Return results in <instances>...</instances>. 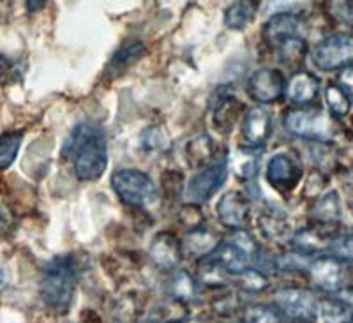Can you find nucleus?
<instances>
[{"label":"nucleus","instance_id":"23","mask_svg":"<svg viewBox=\"0 0 353 323\" xmlns=\"http://www.w3.org/2000/svg\"><path fill=\"white\" fill-rule=\"evenodd\" d=\"M318 313L325 323H350L353 320V306L343 299H325L318 304Z\"/></svg>","mask_w":353,"mask_h":323},{"label":"nucleus","instance_id":"17","mask_svg":"<svg viewBox=\"0 0 353 323\" xmlns=\"http://www.w3.org/2000/svg\"><path fill=\"white\" fill-rule=\"evenodd\" d=\"M205 258L212 260L214 264L219 265L221 268H225L230 274H241L242 271L248 268L251 256L245 255L237 244H233L232 240H226V242H219V246Z\"/></svg>","mask_w":353,"mask_h":323},{"label":"nucleus","instance_id":"24","mask_svg":"<svg viewBox=\"0 0 353 323\" xmlns=\"http://www.w3.org/2000/svg\"><path fill=\"white\" fill-rule=\"evenodd\" d=\"M279 53V60L290 69H297L304 62V57L307 53V44L302 37H290V39L281 41L276 46Z\"/></svg>","mask_w":353,"mask_h":323},{"label":"nucleus","instance_id":"34","mask_svg":"<svg viewBox=\"0 0 353 323\" xmlns=\"http://www.w3.org/2000/svg\"><path fill=\"white\" fill-rule=\"evenodd\" d=\"M329 251L339 262H353V237H337L330 242Z\"/></svg>","mask_w":353,"mask_h":323},{"label":"nucleus","instance_id":"6","mask_svg":"<svg viewBox=\"0 0 353 323\" xmlns=\"http://www.w3.org/2000/svg\"><path fill=\"white\" fill-rule=\"evenodd\" d=\"M311 59L321 71H334L348 66L353 62V37L346 34L327 37L314 46Z\"/></svg>","mask_w":353,"mask_h":323},{"label":"nucleus","instance_id":"8","mask_svg":"<svg viewBox=\"0 0 353 323\" xmlns=\"http://www.w3.org/2000/svg\"><path fill=\"white\" fill-rule=\"evenodd\" d=\"M248 92L260 104L276 103L286 92V80L279 69L261 68L249 76Z\"/></svg>","mask_w":353,"mask_h":323},{"label":"nucleus","instance_id":"26","mask_svg":"<svg viewBox=\"0 0 353 323\" xmlns=\"http://www.w3.org/2000/svg\"><path fill=\"white\" fill-rule=\"evenodd\" d=\"M168 293L179 302H189L198 293L196 280L188 271H179L172 275L168 283Z\"/></svg>","mask_w":353,"mask_h":323},{"label":"nucleus","instance_id":"1","mask_svg":"<svg viewBox=\"0 0 353 323\" xmlns=\"http://www.w3.org/2000/svg\"><path fill=\"white\" fill-rule=\"evenodd\" d=\"M68 152L72 157L74 173L83 182H94L108 168V144L105 131L92 124H80L71 135Z\"/></svg>","mask_w":353,"mask_h":323},{"label":"nucleus","instance_id":"13","mask_svg":"<svg viewBox=\"0 0 353 323\" xmlns=\"http://www.w3.org/2000/svg\"><path fill=\"white\" fill-rule=\"evenodd\" d=\"M272 120L267 110L261 106L251 108L242 120V138L244 145L253 148H261V145L269 140Z\"/></svg>","mask_w":353,"mask_h":323},{"label":"nucleus","instance_id":"28","mask_svg":"<svg viewBox=\"0 0 353 323\" xmlns=\"http://www.w3.org/2000/svg\"><path fill=\"white\" fill-rule=\"evenodd\" d=\"M313 215L318 221L329 223L337 221L341 215V204H339V195L336 191H329L318 199L313 207Z\"/></svg>","mask_w":353,"mask_h":323},{"label":"nucleus","instance_id":"5","mask_svg":"<svg viewBox=\"0 0 353 323\" xmlns=\"http://www.w3.org/2000/svg\"><path fill=\"white\" fill-rule=\"evenodd\" d=\"M286 131L301 138L327 141L334 135V124L330 117L321 110L313 108H292L285 113L283 120Z\"/></svg>","mask_w":353,"mask_h":323},{"label":"nucleus","instance_id":"33","mask_svg":"<svg viewBox=\"0 0 353 323\" xmlns=\"http://www.w3.org/2000/svg\"><path fill=\"white\" fill-rule=\"evenodd\" d=\"M325 99L327 104H329L330 112L337 117H343L350 112V99H348V94H346L343 88L339 87H327L325 90Z\"/></svg>","mask_w":353,"mask_h":323},{"label":"nucleus","instance_id":"20","mask_svg":"<svg viewBox=\"0 0 353 323\" xmlns=\"http://www.w3.org/2000/svg\"><path fill=\"white\" fill-rule=\"evenodd\" d=\"M260 228L265 237L272 240H283L290 235L292 226H290L288 215L279 208L269 207L260 214Z\"/></svg>","mask_w":353,"mask_h":323},{"label":"nucleus","instance_id":"38","mask_svg":"<svg viewBox=\"0 0 353 323\" xmlns=\"http://www.w3.org/2000/svg\"><path fill=\"white\" fill-rule=\"evenodd\" d=\"M341 84H343V87H345L346 90H348L350 94L353 96V66H348V68L343 71Z\"/></svg>","mask_w":353,"mask_h":323},{"label":"nucleus","instance_id":"31","mask_svg":"<svg viewBox=\"0 0 353 323\" xmlns=\"http://www.w3.org/2000/svg\"><path fill=\"white\" fill-rule=\"evenodd\" d=\"M140 144L147 152H165L170 147V138L165 131L157 126H150L140 136Z\"/></svg>","mask_w":353,"mask_h":323},{"label":"nucleus","instance_id":"36","mask_svg":"<svg viewBox=\"0 0 353 323\" xmlns=\"http://www.w3.org/2000/svg\"><path fill=\"white\" fill-rule=\"evenodd\" d=\"M17 76V64L6 55H0V85L8 84Z\"/></svg>","mask_w":353,"mask_h":323},{"label":"nucleus","instance_id":"40","mask_svg":"<svg viewBox=\"0 0 353 323\" xmlns=\"http://www.w3.org/2000/svg\"><path fill=\"white\" fill-rule=\"evenodd\" d=\"M6 284H8V277H6L4 271H0V291L4 290Z\"/></svg>","mask_w":353,"mask_h":323},{"label":"nucleus","instance_id":"32","mask_svg":"<svg viewBox=\"0 0 353 323\" xmlns=\"http://www.w3.org/2000/svg\"><path fill=\"white\" fill-rule=\"evenodd\" d=\"M241 286L244 291H251V293H258V291H263L269 288L270 281L269 277L263 274L261 271L256 268H245L241 274Z\"/></svg>","mask_w":353,"mask_h":323},{"label":"nucleus","instance_id":"29","mask_svg":"<svg viewBox=\"0 0 353 323\" xmlns=\"http://www.w3.org/2000/svg\"><path fill=\"white\" fill-rule=\"evenodd\" d=\"M283 313L276 304H256L244 311V323H283Z\"/></svg>","mask_w":353,"mask_h":323},{"label":"nucleus","instance_id":"2","mask_svg":"<svg viewBox=\"0 0 353 323\" xmlns=\"http://www.w3.org/2000/svg\"><path fill=\"white\" fill-rule=\"evenodd\" d=\"M78 284V265L69 255L55 256L44 265L39 281L41 299L50 309L65 313L71 307Z\"/></svg>","mask_w":353,"mask_h":323},{"label":"nucleus","instance_id":"18","mask_svg":"<svg viewBox=\"0 0 353 323\" xmlns=\"http://www.w3.org/2000/svg\"><path fill=\"white\" fill-rule=\"evenodd\" d=\"M258 9H260V0H233L223 17L225 27L230 30H244L253 23Z\"/></svg>","mask_w":353,"mask_h":323},{"label":"nucleus","instance_id":"41","mask_svg":"<svg viewBox=\"0 0 353 323\" xmlns=\"http://www.w3.org/2000/svg\"><path fill=\"white\" fill-rule=\"evenodd\" d=\"M161 323H182V320H163Z\"/></svg>","mask_w":353,"mask_h":323},{"label":"nucleus","instance_id":"35","mask_svg":"<svg viewBox=\"0 0 353 323\" xmlns=\"http://www.w3.org/2000/svg\"><path fill=\"white\" fill-rule=\"evenodd\" d=\"M230 240H232L233 244H237L239 248H241L245 255L254 256L258 253V244L256 240H254V237L251 235V233L244 232V230H237Z\"/></svg>","mask_w":353,"mask_h":323},{"label":"nucleus","instance_id":"43","mask_svg":"<svg viewBox=\"0 0 353 323\" xmlns=\"http://www.w3.org/2000/svg\"><path fill=\"white\" fill-rule=\"evenodd\" d=\"M350 323H353V320H352V322H350Z\"/></svg>","mask_w":353,"mask_h":323},{"label":"nucleus","instance_id":"10","mask_svg":"<svg viewBox=\"0 0 353 323\" xmlns=\"http://www.w3.org/2000/svg\"><path fill=\"white\" fill-rule=\"evenodd\" d=\"M251 204L249 198L241 191H228L221 196L217 204V215L225 226L233 230H242L249 219Z\"/></svg>","mask_w":353,"mask_h":323},{"label":"nucleus","instance_id":"4","mask_svg":"<svg viewBox=\"0 0 353 323\" xmlns=\"http://www.w3.org/2000/svg\"><path fill=\"white\" fill-rule=\"evenodd\" d=\"M228 157H217L205 164L188 180V186L184 188L185 202L191 205L207 204L228 179Z\"/></svg>","mask_w":353,"mask_h":323},{"label":"nucleus","instance_id":"22","mask_svg":"<svg viewBox=\"0 0 353 323\" xmlns=\"http://www.w3.org/2000/svg\"><path fill=\"white\" fill-rule=\"evenodd\" d=\"M145 53V46L141 41H128L113 53V57L108 62V72H112L113 76L119 75L121 71H124L125 68L132 66L137 60H140V57Z\"/></svg>","mask_w":353,"mask_h":323},{"label":"nucleus","instance_id":"15","mask_svg":"<svg viewBox=\"0 0 353 323\" xmlns=\"http://www.w3.org/2000/svg\"><path fill=\"white\" fill-rule=\"evenodd\" d=\"M244 117V104L233 96H223L217 99L212 113V126L219 135L226 136L233 131L235 124Z\"/></svg>","mask_w":353,"mask_h":323},{"label":"nucleus","instance_id":"42","mask_svg":"<svg viewBox=\"0 0 353 323\" xmlns=\"http://www.w3.org/2000/svg\"><path fill=\"white\" fill-rule=\"evenodd\" d=\"M292 323H311V322H301V320H292Z\"/></svg>","mask_w":353,"mask_h":323},{"label":"nucleus","instance_id":"7","mask_svg":"<svg viewBox=\"0 0 353 323\" xmlns=\"http://www.w3.org/2000/svg\"><path fill=\"white\" fill-rule=\"evenodd\" d=\"M274 304L283 316L301 322H313L318 313V302L313 293L301 288H283L274 293Z\"/></svg>","mask_w":353,"mask_h":323},{"label":"nucleus","instance_id":"27","mask_svg":"<svg viewBox=\"0 0 353 323\" xmlns=\"http://www.w3.org/2000/svg\"><path fill=\"white\" fill-rule=\"evenodd\" d=\"M23 131H9L0 135V170L11 166L20 152Z\"/></svg>","mask_w":353,"mask_h":323},{"label":"nucleus","instance_id":"12","mask_svg":"<svg viewBox=\"0 0 353 323\" xmlns=\"http://www.w3.org/2000/svg\"><path fill=\"white\" fill-rule=\"evenodd\" d=\"M309 274H311V281H313L314 286L323 291L341 290L343 283H345L343 264L337 258H334V256H330V258H318L311 262Z\"/></svg>","mask_w":353,"mask_h":323},{"label":"nucleus","instance_id":"30","mask_svg":"<svg viewBox=\"0 0 353 323\" xmlns=\"http://www.w3.org/2000/svg\"><path fill=\"white\" fill-rule=\"evenodd\" d=\"M188 244H189V248H191V251H194L196 255H201V256H209L210 253L219 246L216 237H214L210 232L201 230V226L194 228V230L189 232Z\"/></svg>","mask_w":353,"mask_h":323},{"label":"nucleus","instance_id":"19","mask_svg":"<svg viewBox=\"0 0 353 323\" xmlns=\"http://www.w3.org/2000/svg\"><path fill=\"white\" fill-rule=\"evenodd\" d=\"M228 166L239 179L249 180L260 172V148L239 147L230 154Z\"/></svg>","mask_w":353,"mask_h":323},{"label":"nucleus","instance_id":"3","mask_svg":"<svg viewBox=\"0 0 353 323\" xmlns=\"http://www.w3.org/2000/svg\"><path fill=\"white\" fill-rule=\"evenodd\" d=\"M112 188L122 204L132 207H149L157 199V188L147 173L132 168L117 170L112 177Z\"/></svg>","mask_w":353,"mask_h":323},{"label":"nucleus","instance_id":"25","mask_svg":"<svg viewBox=\"0 0 353 323\" xmlns=\"http://www.w3.org/2000/svg\"><path fill=\"white\" fill-rule=\"evenodd\" d=\"M214 157V145L207 135H198L185 145V159L191 166H205Z\"/></svg>","mask_w":353,"mask_h":323},{"label":"nucleus","instance_id":"21","mask_svg":"<svg viewBox=\"0 0 353 323\" xmlns=\"http://www.w3.org/2000/svg\"><path fill=\"white\" fill-rule=\"evenodd\" d=\"M332 240L334 239H330L329 235H325V233L316 230V228H304V230H299L292 237V244L295 246L297 253H302V255H313V253L325 251V249H329Z\"/></svg>","mask_w":353,"mask_h":323},{"label":"nucleus","instance_id":"9","mask_svg":"<svg viewBox=\"0 0 353 323\" xmlns=\"http://www.w3.org/2000/svg\"><path fill=\"white\" fill-rule=\"evenodd\" d=\"M302 179V166L299 159L288 152H277L267 163V180L276 191L290 193L297 188Z\"/></svg>","mask_w":353,"mask_h":323},{"label":"nucleus","instance_id":"37","mask_svg":"<svg viewBox=\"0 0 353 323\" xmlns=\"http://www.w3.org/2000/svg\"><path fill=\"white\" fill-rule=\"evenodd\" d=\"M12 224V215L9 212L8 207L4 205H0V237L6 235L9 232V228Z\"/></svg>","mask_w":353,"mask_h":323},{"label":"nucleus","instance_id":"14","mask_svg":"<svg viewBox=\"0 0 353 323\" xmlns=\"http://www.w3.org/2000/svg\"><path fill=\"white\" fill-rule=\"evenodd\" d=\"M302 20L293 12H277L263 25V39L276 48L281 41L290 37H302Z\"/></svg>","mask_w":353,"mask_h":323},{"label":"nucleus","instance_id":"39","mask_svg":"<svg viewBox=\"0 0 353 323\" xmlns=\"http://www.w3.org/2000/svg\"><path fill=\"white\" fill-rule=\"evenodd\" d=\"M46 2H48V0H25V9H27L28 12H37L46 6Z\"/></svg>","mask_w":353,"mask_h":323},{"label":"nucleus","instance_id":"16","mask_svg":"<svg viewBox=\"0 0 353 323\" xmlns=\"http://www.w3.org/2000/svg\"><path fill=\"white\" fill-rule=\"evenodd\" d=\"M320 90V81L314 75L307 71H297L286 84V97L290 103L304 106V104L313 103Z\"/></svg>","mask_w":353,"mask_h":323},{"label":"nucleus","instance_id":"11","mask_svg":"<svg viewBox=\"0 0 353 323\" xmlns=\"http://www.w3.org/2000/svg\"><path fill=\"white\" fill-rule=\"evenodd\" d=\"M149 255L157 267L172 271L182 262V244L173 233L161 232L150 242Z\"/></svg>","mask_w":353,"mask_h":323}]
</instances>
